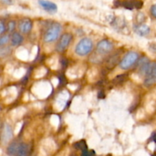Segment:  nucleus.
Wrapping results in <instances>:
<instances>
[{
  "label": "nucleus",
  "instance_id": "nucleus-30",
  "mask_svg": "<svg viewBox=\"0 0 156 156\" xmlns=\"http://www.w3.org/2000/svg\"><path fill=\"white\" fill-rule=\"evenodd\" d=\"M135 156H149V155H147V154H146V153H145V154H143V155H142V154H136V155H135Z\"/></svg>",
  "mask_w": 156,
  "mask_h": 156
},
{
  "label": "nucleus",
  "instance_id": "nucleus-9",
  "mask_svg": "<svg viewBox=\"0 0 156 156\" xmlns=\"http://www.w3.org/2000/svg\"><path fill=\"white\" fill-rule=\"evenodd\" d=\"M83 73L84 70L82 67H80L79 66H73L68 69L66 75V76L69 79H75L81 77L83 75Z\"/></svg>",
  "mask_w": 156,
  "mask_h": 156
},
{
  "label": "nucleus",
  "instance_id": "nucleus-5",
  "mask_svg": "<svg viewBox=\"0 0 156 156\" xmlns=\"http://www.w3.org/2000/svg\"><path fill=\"white\" fill-rule=\"evenodd\" d=\"M139 54L136 52H129V53H127L125 55V56L121 60V62L120 63V67L122 69H130L137 62Z\"/></svg>",
  "mask_w": 156,
  "mask_h": 156
},
{
  "label": "nucleus",
  "instance_id": "nucleus-24",
  "mask_svg": "<svg viewBox=\"0 0 156 156\" xmlns=\"http://www.w3.org/2000/svg\"><path fill=\"white\" fill-rule=\"evenodd\" d=\"M15 28V22L14 21H9V24H8V30L9 32L14 31Z\"/></svg>",
  "mask_w": 156,
  "mask_h": 156
},
{
  "label": "nucleus",
  "instance_id": "nucleus-8",
  "mask_svg": "<svg viewBox=\"0 0 156 156\" xmlns=\"http://www.w3.org/2000/svg\"><path fill=\"white\" fill-rule=\"evenodd\" d=\"M72 39H73V37L70 34H64L62 37H61L60 40H59V43L57 44V49L58 51H63L65 50L67 47H69V45L70 44Z\"/></svg>",
  "mask_w": 156,
  "mask_h": 156
},
{
  "label": "nucleus",
  "instance_id": "nucleus-22",
  "mask_svg": "<svg viewBox=\"0 0 156 156\" xmlns=\"http://www.w3.org/2000/svg\"><path fill=\"white\" fill-rule=\"evenodd\" d=\"M11 50L9 47H4V48H0V58L5 56L10 53Z\"/></svg>",
  "mask_w": 156,
  "mask_h": 156
},
{
  "label": "nucleus",
  "instance_id": "nucleus-21",
  "mask_svg": "<svg viewBox=\"0 0 156 156\" xmlns=\"http://www.w3.org/2000/svg\"><path fill=\"white\" fill-rule=\"evenodd\" d=\"M9 40H10V37H9V35H3V36L0 37V47H2V46L8 44Z\"/></svg>",
  "mask_w": 156,
  "mask_h": 156
},
{
  "label": "nucleus",
  "instance_id": "nucleus-12",
  "mask_svg": "<svg viewBox=\"0 0 156 156\" xmlns=\"http://www.w3.org/2000/svg\"><path fill=\"white\" fill-rule=\"evenodd\" d=\"M32 28V22L29 19H24L20 22L19 29L21 33L27 34L31 30Z\"/></svg>",
  "mask_w": 156,
  "mask_h": 156
},
{
  "label": "nucleus",
  "instance_id": "nucleus-23",
  "mask_svg": "<svg viewBox=\"0 0 156 156\" xmlns=\"http://www.w3.org/2000/svg\"><path fill=\"white\" fill-rule=\"evenodd\" d=\"M58 118H59V117H58L56 115L52 116L51 119H50V123H51V124L53 125V126H56V127H57V126H59V120H57V121H56V120H57Z\"/></svg>",
  "mask_w": 156,
  "mask_h": 156
},
{
  "label": "nucleus",
  "instance_id": "nucleus-26",
  "mask_svg": "<svg viewBox=\"0 0 156 156\" xmlns=\"http://www.w3.org/2000/svg\"><path fill=\"white\" fill-rule=\"evenodd\" d=\"M5 30V27L4 23L0 21V36L4 33Z\"/></svg>",
  "mask_w": 156,
  "mask_h": 156
},
{
  "label": "nucleus",
  "instance_id": "nucleus-14",
  "mask_svg": "<svg viewBox=\"0 0 156 156\" xmlns=\"http://www.w3.org/2000/svg\"><path fill=\"white\" fill-rule=\"evenodd\" d=\"M2 136V140L5 143H7L12 138V129L10 125L7 124V123L5 124Z\"/></svg>",
  "mask_w": 156,
  "mask_h": 156
},
{
  "label": "nucleus",
  "instance_id": "nucleus-29",
  "mask_svg": "<svg viewBox=\"0 0 156 156\" xmlns=\"http://www.w3.org/2000/svg\"><path fill=\"white\" fill-rule=\"evenodd\" d=\"M58 82H59V80H58L56 78H53V85H54V87L57 86Z\"/></svg>",
  "mask_w": 156,
  "mask_h": 156
},
{
  "label": "nucleus",
  "instance_id": "nucleus-15",
  "mask_svg": "<svg viewBox=\"0 0 156 156\" xmlns=\"http://www.w3.org/2000/svg\"><path fill=\"white\" fill-rule=\"evenodd\" d=\"M47 64L52 69H57L59 68V59L56 56H50L47 59Z\"/></svg>",
  "mask_w": 156,
  "mask_h": 156
},
{
  "label": "nucleus",
  "instance_id": "nucleus-13",
  "mask_svg": "<svg viewBox=\"0 0 156 156\" xmlns=\"http://www.w3.org/2000/svg\"><path fill=\"white\" fill-rule=\"evenodd\" d=\"M135 31L136 32L137 34L140 36L145 37L150 33V28L148 25L144 24H139L138 26L135 27Z\"/></svg>",
  "mask_w": 156,
  "mask_h": 156
},
{
  "label": "nucleus",
  "instance_id": "nucleus-17",
  "mask_svg": "<svg viewBox=\"0 0 156 156\" xmlns=\"http://www.w3.org/2000/svg\"><path fill=\"white\" fill-rule=\"evenodd\" d=\"M28 150L29 148L27 144H24V143L19 144L16 156H27V153H28Z\"/></svg>",
  "mask_w": 156,
  "mask_h": 156
},
{
  "label": "nucleus",
  "instance_id": "nucleus-6",
  "mask_svg": "<svg viewBox=\"0 0 156 156\" xmlns=\"http://www.w3.org/2000/svg\"><path fill=\"white\" fill-rule=\"evenodd\" d=\"M69 98V94L66 91H62L56 97V101L53 103V108L57 111H62L65 108L66 101Z\"/></svg>",
  "mask_w": 156,
  "mask_h": 156
},
{
  "label": "nucleus",
  "instance_id": "nucleus-11",
  "mask_svg": "<svg viewBox=\"0 0 156 156\" xmlns=\"http://www.w3.org/2000/svg\"><path fill=\"white\" fill-rule=\"evenodd\" d=\"M40 5L43 8L45 11L50 13H54L57 11V5L54 2H52L50 1H39L38 2Z\"/></svg>",
  "mask_w": 156,
  "mask_h": 156
},
{
  "label": "nucleus",
  "instance_id": "nucleus-2",
  "mask_svg": "<svg viewBox=\"0 0 156 156\" xmlns=\"http://www.w3.org/2000/svg\"><path fill=\"white\" fill-rule=\"evenodd\" d=\"M93 49V41L89 37H84L81 39L76 44L75 52L80 56H85L89 54Z\"/></svg>",
  "mask_w": 156,
  "mask_h": 156
},
{
  "label": "nucleus",
  "instance_id": "nucleus-16",
  "mask_svg": "<svg viewBox=\"0 0 156 156\" xmlns=\"http://www.w3.org/2000/svg\"><path fill=\"white\" fill-rule=\"evenodd\" d=\"M23 40L24 38H23L22 35L20 34L19 33H14L11 37V43H12V46L17 47L23 42Z\"/></svg>",
  "mask_w": 156,
  "mask_h": 156
},
{
  "label": "nucleus",
  "instance_id": "nucleus-4",
  "mask_svg": "<svg viewBox=\"0 0 156 156\" xmlns=\"http://www.w3.org/2000/svg\"><path fill=\"white\" fill-rule=\"evenodd\" d=\"M52 88L48 82H39L33 87V93L39 98H46L51 93Z\"/></svg>",
  "mask_w": 156,
  "mask_h": 156
},
{
  "label": "nucleus",
  "instance_id": "nucleus-3",
  "mask_svg": "<svg viewBox=\"0 0 156 156\" xmlns=\"http://www.w3.org/2000/svg\"><path fill=\"white\" fill-rule=\"evenodd\" d=\"M62 30V26L59 23H54L52 24L44 36V41L45 43H52L56 41L59 38Z\"/></svg>",
  "mask_w": 156,
  "mask_h": 156
},
{
  "label": "nucleus",
  "instance_id": "nucleus-28",
  "mask_svg": "<svg viewBox=\"0 0 156 156\" xmlns=\"http://www.w3.org/2000/svg\"><path fill=\"white\" fill-rule=\"evenodd\" d=\"M151 13L153 15V17H155L156 18V4L153 5L152 6V8H151Z\"/></svg>",
  "mask_w": 156,
  "mask_h": 156
},
{
  "label": "nucleus",
  "instance_id": "nucleus-10",
  "mask_svg": "<svg viewBox=\"0 0 156 156\" xmlns=\"http://www.w3.org/2000/svg\"><path fill=\"white\" fill-rule=\"evenodd\" d=\"M56 149V145L55 142L52 139H46L42 142V146H41V149L46 153H51L54 152Z\"/></svg>",
  "mask_w": 156,
  "mask_h": 156
},
{
  "label": "nucleus",
  "instance_id": "nucleus-18",
  "mask_svg": "<svg viewBox=\"0 0 156 156\" xmlns=\"http://www.w3.org/2000/svg\"><path fill=\"white\" fill-rule=\"evenodd\" d=\"M46 73H47V69L44 68V67H40L34 71V79H41L45 76Z\"/></svg>",
  "mask_w": 156,
  "mask_h": 156
},
{
  "label": "nucleus",
  "instance_id": "nucleus-20",
  "mask_svg": "<svg viewBox=\"0 0 156 156\" xmlns=\"http://www.w3.org/2000/svg\"><path fill=\"white\" fill-rule=\"evenodd\" d=\"M19 144L16 143H13L8 148V153L11 155H16L17 151H18Z\"/></svg>",
  "mask_w": 156,
  "mask_h": 156
},
{
  "label": "nucleus",
  "instance_id": "nucleus-27",
  "mask_svg": "<svg viewBox=\"0 0 156 156\" xmlns=\"http://www.w3.org/2000/svg\"><path fill=\"white\" fill-rule=\"evenodd\" d=\"M69 155V149H65L62 151L59 154H58L57 156H68Z\"/></svg>",
  "mask_w": 156,
  "mask_h": 156
},
{
  "label": "nucleus",
  "instance_id": "nucleus-25",
  "mask_svg": "<svg viewBox=\"0 0 156 156\" xmlns=\"http://www.w3.org/2000/svg\"><path fill=\"white\" fill-rule=\"evenodd\" d=\"M131 79H133V81H135V82H141V78L140 77V76L137 74H133L132 76H131Z\"/></svg>",
  "mask_w": 156,
  "mask_h": 156
},
{
  "label": "nucleus",
  "instance_id": "nucleus-1",
  "mask_svg": "<svg viewBox=\"0 0 156 156\" xmlns=\"http://www.w3.org/2000/svg\"><path fill=\"white\" fill-rule=\"evenodd\" d=\"M140 73L146 76L145 85L152 86L156 84V63L155 62H143L140 66Z\"/></svg>",
  "mask_w": 156,
  "mask_h": 156
},
{
  "label": "nucleus",
  "instance_id": "nucleus-7",
  "mask_svg": "<svg viewBox=\"0 0 156 156\" xmlns=\"http://www.w3.org/2000/svg\"><path fill=\"white\" fill-rule=\"evenodd\" d=\"M113 50V44L108 40H103L97 45V51L100 54H108Z\"/></svg>",
  "mask_w": 156,
  "mask_h": 156
},
{
  "label": "nucleus",
  "instance_id": "nucleus-19",
  "mask_svg": "<svg viewBox=\"0 0 156 156\" xmlns=\"http://www.w3.org/2000/svg\"><path fill=\"white\" fill-rule=\"evenodd\" d=\"M98 71L97 69L92 68L88 70V73H87V77H88V80L93 82L98 77Z\"/></svg>",
  "mask_w": 156,
  "mask_h": 156
}]
</instances>
